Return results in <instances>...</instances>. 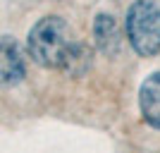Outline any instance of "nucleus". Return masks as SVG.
I'll return each instance as SVG.
<instances>
[{"label": "nucleus", "instance_id": "7ed1b4c3", "mask_svg": "<svg viewBox=\"0 0 160 153\" xmlns=\"http://www.w3.org/2000/svg\"><path fill=\"white\" fill-rule=\"evenodd\" d=\"M27 77L22 46L12 36H0V89H12Z\"/></svg>", "mask_w": 160, "mask_h": 153}, {"label": "nucleus", "instance_id": "f257e3e1", "mask_svg": "<svg viewBox=\"0 0 160 153\" xmlns=\"http://www.w3.org/2000/svg\"><path fill=\"white\" fill-rule=\"evenodd\" d=\"M27 53L46 69L79 72V62H88L86 46L74 38L69 24L58 14H48L31 27L27 36Z\"/></svg>", "mask_w": 160, "mask_h": 153}, {"label": "nucleus", "instance_id": "39448f33", "mask_svg": "<svg viewBox=\"0 0 160 153\" xmlns=\"http://www.w3.org/2000/svg\"><path fill=\"white\" fill-rule=\"evenodd\" d=\"M93 38H96V48L105 55H112L120 50V27L115 22L112 14H98L93 22Z\"/></svg>", "mask_w": 160, "mask_h": 153}, {"label": "nucleus", "instance_id": "20e7f679", "mask_svg": "<svg viewBox=\"0 0 160 153\" xmlns=\"http://www.w3.org/2000/svg\"><path fill=\"white\" fill-rule=\"evenodd\" d=\"M139 108L143 122L153 129H160V72L148 74L139 89Z\"/></svg>", "mask_w": 160, "mask_h": 153}, {"label": "nucleus", "instance_id": "f03ea898", "mask_svg": "<svg viewBox=\"0 0 160 153\" xmlns=\"http://www.w3.org/2000/svg\"><path fill=\"white\" fill-rule=\"evenodd\" d=\"M124 31L134 53L153 58L160 53V5L153 0H134L127 10Z\"/></svg>", "mask_w": 160, "mask_h": 153}]
</instances>
